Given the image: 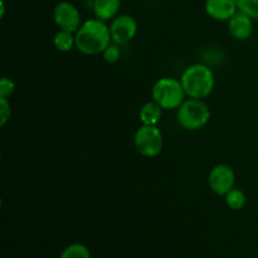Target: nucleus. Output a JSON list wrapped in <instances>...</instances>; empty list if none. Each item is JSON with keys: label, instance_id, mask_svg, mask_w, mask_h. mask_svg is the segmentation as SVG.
Listing matches in <instances>:
<instances>
[{"label": "nucleus", "instance_id": "f257e3e1", "mask_svg": "<svg viewBox=\"0 0 258 258\" xmlns=\"http://www.w3.org/2000/svg\"><path fill=\"white\" fill-rule=\"evenodd\" d=\"M75 38L76 48L87 55L101 54L112 40L110 27L97 18L82 23L75 33Z\"/></svg>", "mask_w": 258, "mask_h": 258}, {"label": "nucleus", "instance_id": "f03ea898", "mask_svg": "<svg viewBox=\"0 0 258 258\" xmlns=\"http://www.w3.org/2000/svg\"><path fill=\"white\" fill-rule=\"evenodd\" d=\"M180 81L185 95L190 98H199V100L208 97L213 92L214 83H216L211 68L201 63L189 66L181 75Z\"/></svg>", "mask_w": 258, "mask_h": 258}, {"label": "nucleus", "instance_id": "7ed1b4c3", "mask_svg": "<svg viewBox=\"0 0 258 258\" xmlns=\"http://www.w3.org/2000/svg\"><path fill=\"white\" fill-rule=\"evenodd\" d=\"M151 95L163 110H178L185 101V91L181 81L171 77H164L156 81Z\"/></svg>", "mask_w": 258, "mask_h": 258}, {"label": "nucleus", "instance_id": "20e7f679", "mask_svg": "<svg viewBox=\"0 0 258 258\" xmlns=\"http://www.w3.org/2000/svg\"><path fill=\"white\" fill-rule=\"evenodd\" d=\"M178 122L185 130H198L211 118V110L204 101L199 98H189L185 100L178 108Z\"/></svg>", "mask_w": 258, "mask_h": 258}, {"label": "nucleus", "instance_id": "39448f33", "mask_svg": "<svg viewBox=\"0 0 258 258\" xmlns=\"http://www.w3.org/2000/svg\"><path fill=\"white\" fill-rule=\"evenodd\" d=\"M134 143L141 155L155 158L161 153L164 146L163 135L156 126L143 125L136 130Z\"/></svg>", "mask_w": 258, "mask_h": 258}, {"label": "nucleus", "instance_id": "423d86ee", "mask_svg": "<svg viewBox=\"0 0 258 258\" xmlns=\"http://www.w3.org/2000/svg\"><path fill=\"white\" fill-rule=\"evenodd\" d=\"M236 174L232 166L227 164H218L211 170L208 175L209 188L217 196H226L234 188Z\"/></svg>", "mask_w": 258, "mask_h": 258}, {"label": "nucleus", "instance_id": "0eeeda50", "mask_svg": "<svg viewBox=\"0 0 258 258\" xmlns=\"http://www.w3.org/2000/svg\"><path fill=\"white\" fill-rule=\"evenodd\" d=\"M53 19L60 30L76 33L82 25L81 13L77 8L70 2L58 3L53 10Z\"/></svg>", "mask_w": 258, "mask_h": 258}, {"label": "nucleus", "instance_id": "6e6552de", "mask_svg": "<svg viewBox=\"0 0 258 258\" xmlns=\"http://www.w3.org/2000/svg\"><path fill=\"white\" fill-rule=\"evenodd\" d=\"M110 30L111 37L116 44H125L136 35L138 23L131 15L121 14L113 18L110 25Z\"/></svg>", "mask_w": 258, "mask_h": 258}, {"label": "nucleus", "instance_id": "1a4fd4ad", "mask_svg": "<svg viewBox=\"0 0 258 258\" xmlns=\"http://www.w3.org/2000/svg\"><path fill=\"white\" fill-rule=\"evenodd\" d=\"M206 12L213 19L228 22L237 12V0H206Z\"/></svg>", "mask_w": 258, "mask_h": 258}, {"label": "nucleus", "instance_id": "9d476101", "mask_svg": "<svg viewBox=\"0 0 258 258\" xmlns=\"http://www.w3.org/2000/svg\"><path fill=\"white\" fill-rule=\"evenodd\" d=\"M229 33L233 35L236 39L244 40L251 37L253 32V24H252V18L246 15L242 12H237L231 19L228 20Z\"/></svg>", "mask_w": 258, "mask_h": 258}, {"label": "nucleus", "instance_id": "9b49d317", "mask_svg": "<svg viewBox=\"0 0 258 258\" xmlns=\"http://www.w3.org/2000/svg\"><path fill=\"white\" fill-rule=\"evenodd\" d=\"M121 0H93V13L97 19L110 20L117 17Z\"/></svg>", "mask_w": 258, "mask_h": 258}, {"label": "nucleus", "instance_id": "f8f14e48", "mask_svg": "<svg viewBox=\"0 0 258 258\" xmlns=\"http://www.w3.org/2000/svg\"><path fill=\"white\" fill-rule=\"evenodd\" d=\"M139 116H140V121L143 122V125L156 126V123L161 120V116H163V107L155 101H150V102L143 105Z\"/></svg>", "mask_w": 258, "mask_h": 258}, {"label": "nucleus", "instance_id": "ddd939ff", "mask_svg": "<svg viewBox=\"0 0 258 258\" xmlns=\"http://www.w3.org/2000/svg\"><path fill=\"white\" fill-rule=\"evenodd\" d=\"M53 44L59 52H70L73 47H76V38L73 33L59 29L53 38Z\"/></svg>", "mask_w": 258, "mask_h": 258}, {"label": "nucleus", "instance_id": "4468645a", "mask_svg": "<svg viewBox=\"0 0 258 258\" xmlns=\"http://www.w3.org/2000/svg\"><path fill=\"white\" fill-rule=\"evenodd\" d=\"M59 258H91V252L85 244L72 243L63 249Z\"/></svg>", "mask_w": 258, "mask_h": 258}, {"label": "nucleus", "instance_id": "2eb2a0df", "mask_svg": "<svg viewBox=\"0 0 258 258\" xmlns=\"http://www.w3.org/2000/svg\"><path fill=\"white\" fill-rule=\"evenodd\" d=\"M226 204L228 208L233 209V211H241L246 204V196L239 189L233 188L231 191L226 194Z\"/></svg>", "mask_w": 258, "mask_h": 258}, {"label": "nucleus", "instance_id": "dca6fc26", "mask_svg": "<svg viewBox=\"0 0 258 258\" xmlns=\"http://www.w3.org/2000/svg\"><path fill=\"white\" fill-rule=\"evenodd\" d=\"M237 8L252 19H258V0H237Z\"/></svg>", "mask_w": 258, "mask_h": 258}, {"label": "nucleus", "instance_id": "f3484780", "mask_svg": "<svg viewBox=\"0 0 258 258\" xmlns=\"http://www.w3.org/2000/svg\"><path fill=\"white\" fill-rule=\"evenodd\" d=\"M12 116V106L8 97H0V126H5Z\"/></svg>", "mask_w": 258, "mask_h": 258}, {"label": "nucleus", "instance_id": "a211bd4d", "mask_svg": "<svg viewBox=\"0 0 258 258\" xmlns=\"http://www.w3.org/2000/svg\"><path fill=\"white\" fill-rule=\"evenodd\" d=\"M120 54L121 53H120V49H118L117 45L110 44L105 50H103L102 57H103V60H105L106 63H110V64H112V63H116L118 59H120Z\"/></svg>", "mask_w": 258, "mask_h": 258}, {"label": "nucleus", "instance_id": "6ab92c4d", "mask_svg": "<svg viewBox=\"0 0 258 258\" xmlns=\"http://www.w3.org/2000/svg\"><path fill=\"white\" fill-rule=\"evenodd\" d=\"M15 91V83L12 78L3 77L0 81V97H9Z\"/></svg>", "mask_w": 258, "mask_h": 258}, {"label": "nucleus", "instance_id": "aec40b11", "mask_svg": "<svg viewBox=\"0 0 258 258\" xmlns=\"http://www.w3.org/2000/svg\"><path fill=\"white\" fill-rule=\"evenodd\" d=\"M5 14V5H4V2L3 0H0V17H4Z\"/></svg>", "mask_w": 258, "mask_h": 258}]
</instances>
